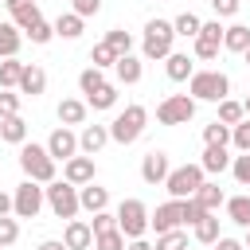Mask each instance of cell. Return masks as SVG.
I'll use <instances>...</instances> for the list:
<instances>
[{"label":"cell","mask_w":250,"mask_h":250,"mask_svg":"<svg viewBox=\"0 0 250 250\" xmlns=\"http://www.w3.org/2000/svg\"><path fill=\"white\" fill-rule=\"evenodd\" d=\"M62 242H66V250H90V246H94V230H90V223H86V219H66Z\"/></svg>","instance_id":"16"},{"label":"cell","mask_w":250,"mask_h":250,"mask_svg":"<svg viewBox=\"0 0 250 250\" xmlns=\"http://www.w3.org/2000/svg\"><path fill=\"white\" fill-rule=\"evenodd\" d=\"M223 207L234 227H250V195H230V199H223Z\"/></svg>","instance_id":"28"},{"label":"cell","mask_w":250,"mask_h":250,"mask_svg":"<svg viewBox=\"0 0 250 250\" xmlns=\"http://www.w3.org/2000/svg\"><path fill=\"white\" fill-rule=\"evenodd\" d=\"M74 12H78L82 20H90V16L102 12V0H74Z\"/></svg>","instance_id":"50"},{"label":"cell","mask_w":250,"mask_h":250,"mask_svg":"<svg viewBox=\"0 0 250 250\" xmlns=\"http://www.w3.org/2000/svg\"><path fill=\"white\" fill-rule=\"evenodd\" d=\"M145 125H148V109H145V105H125V109L109 121V141L133 145V141H141Z\"/></svg>","instance_id":"3"},{"label":"cell","mask_w":250,"mask_h":250,"mask_svg":"<svg viewBox=\"0 0 250 250\" xmlns=\"http://www.w3.org/2000/svg\"><path fill=\"white\" fill-rule=\"evenodd\" d=\"M164 70H168V78H172V82H188V78H191V70H195V59H191L188 51H172V55L164 59Z\"/></svg>","instance_id":"20"},{"label":"cell","mask_w":250,"mask_h":250,"mask_svg":"<svg viewBox=\"0 0 250 250\" xmlns=\"http://www.w3.org/2000/svg\"><path fill=\"white\" fill-rule=\"evenodd\" d=\"M230 172H234V180H238L242 188H250V152L234 156V160H230Z\"/></svg>","instance_id":"45"},{"label":"cell","mask_w":250,"mask_h":250,"mask_svg":"<svg viewBox=\"0 0 250 250\" xmlns=\"http://www.w3.org/2000/svg\"><path fill=\"white\" fill-rule=\"evenodd\" d=\"M211 246H215V250H246V246H242V238H227V234H219Z\"/></svg>","instance_id":"51"},{"label":"cell","mask_w":250,"mask_h":250,"mask_svg":"<svg viewBox=\"0 0 250 250\" xmlns=\"http://www.w3.org/2000/svg\"><path fill=\"white\" fill-rule=\"evenodd\" d=\"M242 117H246L242 102H234V98H223V102H219V117H215V121H223V125H238Z\"/></svg>","instance_id":"34"},{"label":"cell","mask_w":250,"mask_h":250,"mask_svg":"<svg viewBox=\"0 0 250 250\" xmlns=\"http://www.w3.org/2000/svg\"><path fill=\"white\" fill-rule=\"evenodd\" d=\"M23 39H31L35 47H43V43H51V39H55V27H51L47 20H39L35 27H27V31H23Z\"/></svg>","instance_id":"40"},{"label":"cell","mask_w":250,"mask_h":250,"mask_svg":"<svg viewBox=\"0 0 250 250\" xmlns=\"http://www.w3.org/2000/svg\"><path fill=\"white\" fill-rule=\"evenodd\" d=\"M172 43H176V31H172V20H148L145 23V39H141V55L145 59H168L172 55Z\"/></svg>","instance_id":"4"},{"label":"cell","mask_w":250,"mask_h":250,"mask_svg":"<svg viewBox=\"0 0 250 250\" xmlns=\"http://www.w3.org/2000/svg\"><path fill=\"white\" fill-rule=\"evenodd\" d=\"M230 145L238 152H250V117H242L238 125H230Z\"/></svg>","instance_id":"39"},{"label":"cell","mask_w":250,"mask_h":250,"mask_svg":"<svg viewBox=\"0 0 250 250\" xmlns=\"http://www.w3.org/2000/svg\"><path fill=\"white\" fill-rule=\"evenodd\" d=\"M117 59H121V55H117V51H113V47H109L105 39H102V43H94V51H90V66H98V70L113 66Z\"/></svg>","instance_id":"33"},{"label":"cell","mask_w":250,"mask_h":250,"mask_svg":"<svg viewBox=\"0 0 250 250\" xmlns=\"http://www.w3.org/2000/svg\"><path fill=\"white\" fill-rule=\"evenodd\" d=\"M47 152L55 160H70L78 152V133H70V125H59L51 137H47Z\"/></svg>","instance_id":"11"},{"label":"cell","mask_w":250,"mask_h":250,"mask_svg":"<svg viewBox=\"0 0 250 250\" xmlns=\"http://www.w3.org/2000/svg\"><path fill=\"white\" fill-rule=\"evenodd\" d=\"M20 70H23L20 59H0V90H16L20 86Z\"/></svg>","instance_id":"32"},{"label":"cell","mask_w":250,"mask_h":250,"mask_svg":"<svg viewBox=\"0 0 250 250\" xmlns=\"http://www.w3.org/2000/svg\"><path fill=\"white\" fill-rule=\"evenodd\" d=\"M4 8H8V16H12V23L20 27V31H27V27H35L43 16H39V4L35 0H4Z\"/></svg>","instance_id":"14"},{"label":"cell","mask_w":250,"mask_h":250,"mask_svg":"<svg viewBox=\"0 0 250 250\" xmlns=\"http://www.w3.org/2000/svg\"><path fill=\"white\" fill-rule=\"evenodd\" d=\"M223 47L234 51V55H242V51L250 47V27H246V23H230V27H223Z\"/></svg>","instance_id":"27"},{"label":"cell","mask_w":250,"mask_h":250,"mask_svg":"<svg viewBox=\"0 0 250 250\" xmlns=\"http://www.w3.org/2000/svg\"><path fill=\"white\" fill-rule=\"evenodd\" d=\"M43 184H35V180H23L16 191H12V215L16 219H35L39 211H43Z\"/></svg>","instance_id":"9"},{"label":"cell","mask_w":250,"mask_h":250,"mask_svg":"<svg viewBox=\"0 0 250 250\" xmlns=\"http://www.w3.org/2000/svg\"><path fill=\"white\" fill-rule=\"evenodd\" d=\"M125 234L113 227V230H102V234H94V250H125Z\"/></svg>","instance_id":"36"},{"label":"cell","mask_w":250,"mask_h":250,"mask_svg":"<svg viewBox=\"0 0 250 250\" xmlns=\"http://www.w3.org/2000/svg\"><path fill=\"white\" fill-rule=\"evenodd\" d=\"M199 27H203V20L195 16V12H180L176 20H172V31H176V39L184 35V39H195L199 35Z\"/></svg>","instance_id":"31"},{"label":"cell","mask_w":250,"mask_h":250,"mask_svg":"<svg viewBox=\"0 0 250 250\" xmlns=\"http://www.w3.org/2000/svg\"><path fill=\"white\" fill-rule=\"evenodd\" d=\"M238 4L242 0H211V12H215V20H223V16H234Z\"/></svg>","instance_id":"48"},{"label":"cell","mask_w":250,"mask_h":250,"mask_svg":"<svg viewBox=\"0 0 250 250\" xmlns=\"http://www.w3.org/2000/svg\"><path fill=\"white\" fill-rule=\"evenodd\" d=\"M55 164H59V160L47 152V145H31V141L20 145V168H23L27 180H35V184H51V180H55Z\"/></svg>","instance_id":"1"},{"label":"cell","mask_w":250,"mask_h":250,"mask_svg":"<svg viewBox=\"0 0 250 250\" xmlns=\"http://www.w3.org/2000/svg\"><path fill=\"white\" fill-rule=\"evenodd\" d=\"M168 172H172L168 152H160V148L145 152V160H141V180H145V184H164V176H168Z\"/></svg>","instance_id":"13"},{"label":"cell","mask_w":250,"mask_h":250,"mask_svg":"<svg viewBox=\"0 0 250 250\" xmlns=\"http://www.w3.org/2000/svg\"><path fill=\"white\" fill-rule=\"evenodd\" d=\"M242 109H246V117H250V94H246V102H242Z\"/></svg>","instance_id":"56"},{"label":"cell","mask_w":250,"mask_h":250,"mask_svg":"<svg viewBox=\"0 0 250 250\" xmlns=\"http://www.w3.org/2000/svg\"><path fill=\"white\" fill-rule=\"evenodd\" d=\"M0 250H8V246H0Z\"/></svg>","instance_id":"59"},{"label":"cell","mask_w":250,"mask_h":250,"mask_svg":"<svg viewBox=\"0 0 250 250\" xmlns=\"http://www.w3.org/2000/svg\"><path fill=\"white\" fill-rule=\"evenodd\" d=\"M113 227H117V215H113L109 207L94 211V219H90V230H94V234H102V230H113Z\"/></svg>","instance_id":"43"},{"label":"cell","mask_w":250,"mask_h":250,"mask_svg":"<svg viewBox=\"0 0 250 250\" xmlns=\"http://www.w3.org/2000/svg\"><path fill=\"white\" fill-rule=\"evenodd\" d=\"M203 145H230V125H223V121L203 125Z\"/></svg>","instance_id":"37"},{"label":"cell","mask_w":250,"mask_h":250,"mask_svg":"<svg viewBox=\"0 0 250 250\" xmlns=\"http://www.w3.org/2000/svg\"><path fill=\"white\" fill-rule=\"evenodd\" d=\"M20 113V90H0V117Z\"/></svg>","instance_id":"46"},{"label":"cell","mask_w":250,"mask_h":250,"mask_svg":"<svg viewBox=\"0 0 250 250\" xmlns=\"http://www.w3.org/2000/svg\"><path fill=\"white\" fill-rule=\"evenodd\" d=\"M39 250H66V242H62V238H43Z\"/></svg>","instance_id":"52"},{"label":"cell","mask_w":250,"mask_h":250,"mask_svg":"<svg viewBox=\"0 0 250 250\" xmlns=\"http://www.w3.org/2000/svg\"><path fill=\"white\" fill-rule=\"evenodd\" d=\"M152 250H188V234H184V227L156 234V246H152Z\"/></svg>","instance_id":"35"},{"label":"cell","mask_w":250,"mask_h":250,"mask_svg":"<svg viewBox=\"0 0 250 250\" xmlns=\"http://www.w3.org/2000/svg\"><path fill=\"white\" fill-rule=\"evenodd\" d=\"M82 102H86L90 109H113V105H117V86H113V82H102V86H98L94 94H86Z\"/></svg>","instance_id":"29"},{"label":"cell","mask_w":250,"mask_h":250,"mask_svg":"<svg viewBox=\"0 0 250 250\" xmlns=\"http://www.w3.org/2000/svg\"><path fill=\"white\" fill-rule=\"evenodd\" d=\"M203 180H207V172H203L199 164H180V168H172V172L164 176V188H168L172 199H191Z\"/></svg>","instance_id":"6"},{"label":"cell","mask_w":250,"mask_h":250,"mask_svg":"<svg viewBox=\"0 0 250 250\" xmlns=\"http://www.w3.org/2000/svg\"><path fill=\"white\" fill-rule=\"evenodd\" d=\"M199 168H203L207 176H223V172L230 168V152H227V145H207V148H203Z\"/></svg>","instance_id":"19"},{"label":"cell","mask_w":250,"mask_h":250,"mask_svg":"<svg viewBox=\"0 0 250 250\" xmlns=\"http://www.w3.org/2000/svg\"><path fill=\"white\" fill-rule=\"evenodd\" d=\"M70 4H74V0H70Z\"/></svg>","instance_id":"60"},{"label":"cell","mask_w":250,"mask_h":250,"mask_svg":"<svg viewBox=\"0 0 250 250\" xmlns=\"http://www.w3.org/2000/svg\"><path fill=\"white\" fill-rule=\"evenodd\" d=\"M86 109H90V105H86L82 98H62V102H59V121H62V125H82V121H86Z\"/></svg>","instance_id":"26"},{"label":"cell","mask_w":250,"mask_h":250,"mask_svg":"<svg viewBox=\"0 0 250 250\" xmlns=\"http://www.w3.org/2000/svg\"><path fill=\"white\" fill-rule=\"evenodd\" d=\"M191 55L199 59V62H211V59H219V43H207V39H191Z\"/></svg>","instance_id":"42"},{"label":"cell","mask_w":250,"mask_h":250,"mask_svg":"<svg viewBox=\"0 0 250 250\" xmlns=\"http://www.w3.org/2000/svg\"><path fill=\"white\" fill-rule=\"evenodd\" d=\"M188 94H191L195 102H215V105H219V102L230 94V78H227L223 70H191Z\"/></svg>","instance_id":"2"},{"label":"cell","mask_w":250,"mask_h":250,"mask_svg":"<svg viewBox=\"0 0 250 250\" xmlns=\"http://www.w3.org/2000/svg\"><path fill=\"white\" fill-rule=\"evenodd\" d=\"M188 250H199V246H188Z\"/></svg>","instance_id":"58"},{"label":"cell","mask_w":250,"mask_h":250,"mask_svg":"<svg viewBox=\"0 0 250 250\" xmlns=\"http://www.w3.org/2000/svg\"><path fill=\"white\" fill-rule=\"evenodd\" d=\"M242 59H246V66H250V47H246V51H242Z\"/></svg>","instance_id":"57"},{"label":"cell","mask_w":250,"mask_h":250,"mask_svg":"<svg viewBox=\"0 0 250 250\" xmlns=\"http://www.w3.org/2000/svg\"><path fill=\"white\" fill-rule=\"evenodd\" d=\"M199 39H207V43H219V47H223V23H219V20H203Z\"/></svg>","instance_id":"47"},{"label":"cell","mask_w":250,"mask_h":250,"mask_svg":"<svg viewBox=\"0 0 250 250\" xmlns=\"http://www.w3.org/2000/svg\"><path fill=\"white\" fill-rule=\"evenodd\" d=\"M195 117V98L191 94H168L156 105V121L160 125H188Z\"/></svg>","instance_id":"8"},{"label":"cell","mask_w":250,"mask_h":250,"mask_svg":"<svg viewBox=\"0 0 250 250\" xmlns=\"http://www.w3.org/2000/svg\"><path fill=\"white\" fill-rule=\"evenodd\" d=\"M191 234H195V242H199V246H211V242L219 238V215H215V211H207L203 219H195V223H191Z\"/></svg>","instance_id":"25"},{"label":"cell","mask_w":250,"mask_h":250,"mask_svg":"<svg viewBox=\"0 0 250 250\" xmlns=\"http://www.w3.org/2000/svg\"><path fill=\"white\" fill-rule=\"evenodd\" d=\"M105 141H109V125H82V133H78V152L94 156V152L105 148Z\"/></svg>","instance_id":"17"},{"label":"cell","mask_w":250,"mask_h":250,"mask_svg":"<svg viewBox=\"0 0 250 250\" xmlns=\"http://www.w3.org/2000/svg\"><path fill=\"white\" fill-rule=\"evenodd\" d=\"M105 43H109L117 55H129V51H133V35H129L125 27H113V31H105Z\"/></svg>","instance_id":"38"},{"label":"cell","mask_w":250,"mask_h":250,"mask_svg":"<svg viewBox=\"0 0 250 250\" xmlns=\"http://www.w3.org/2000/svg\"><path fill=\"white\" fill-rule=\"evenodd\" d=\"M20 94H27V98H39L43 90H47V70L39 66V62H23V70H20V86H16Z\"/></svg>","instance_id":"15"},{"label":"cell","mask_w":250,"mask_h":250,"mask_svg":"<svg viewBox=\"0 0 250 250\" xmlns=\"http://www.w3.org/2000/svg\"><path fill=\"white\" fill-rule=\"evenodd\" d=\"M148 227H156V234L184 227V199H168V203H160V207L148 215Z\"/></svg>","instance_id":"10"},{"label":"cell","mask_w":250,"mask_h":250,"mask_svg":"<svg viewBox=\"0 0 250 250\" xmlns=\"http://www.w3.org/2000/svg\"><path fill=\"white\" fill-rule=\"evenodd\" d=\"M113 215H117V230L125 238H145V230H148V207L141 199H121V207Z\"/></svg>","instance_id":"7"},{"label":"cell","mask_w":250,"mask_h":250,"mask_svg":"<svg viewBox=\"0 0 250 250\" xmlns=\"http://www.w3.org/2000/svg\"><path fill=\"white\" fill-rule=\"evenodd\" d=\"M43 199H47V207H51L55 219H74V215L82 211V207H78V188L66 184V180H51V184H43Z\"/></svg>","instance_id":"5"},{"label":"cell","mask_w":250,"mask_h":250,"mask_svg":"<svg viewBox=\"0 0 250 250\" xmlns=\"http://www.w3.org/2000/svg\"><path fill=\"white\" fill-rule=\"evenodd\" d=\"M20 238V223L12 215H0V246H12Z\"/></svg>","instance_id":"44"},{"label":"cell","mask_w":250,"mask_h":250,"mask_svg":"<svg viewBox=\"0 0 250 250\" xmlns=\"http://www.w3.org/2000/svg\"><path fill=\"white\" fill-rule=\"evenodd\" d=\"M113 74H117V82H121V86H137V82H141V74H145V66H141V59H137V55H121V59L113 62Z\"/></svg>","instance_id":"21"},{"label":"cell","mask_w":250,"mask_h":250,"mask_svg":"<svg viewBox=\"0 0 250 250\" xmlns=\"http://www.w3.org/2000/svg\"><path fill=\"white\" fill-rule=\"evenodd\" d=\"M242 230H246V238H242V246H246V250H250V227H242Z\"/></svg>","instance_id":"55"},{"label":"cell","mask_w":250,"mask_h":250,"mask_svg":"<svg viewBox=\"0 0 250 250\" xmlns=\"http://www.w3.org/2000/svg\"><path fill=\"white\" fill-rule=\"evenodd\" d=\"M0 141H8V145H23V141H27V121H23L20 113L0 117Z\"/></svg>","instance_id":"23"},{"label":"cell","mask_w":250,"mask_h":250,"mask_svg":"<svg viewBox=\"0 0 250 250\" xmlns=\"http://www.w3.org/2000/svg\"><path fill=\"white\" fill-rule=\"evenodd\" d=\"M20 43H23V31L12 20H4L0 23V59H16L20 55Z\"/></svg>","instance_id":"22"},{"label":"cell","mask_w":250,"mask_h":250,"mask_svg":"<svg viewBox=\"0 0 250 250\" xmlns=\"http://www.w3.org/2000/svg\"><path fill=\"white\" fill-rule=\"evenodd\" d=\"M78 207L90 211V215L102 211V207H109V188H102V184H94V180L82 184V188H78Z\"/></svg>","instance_id":"18"},{"label":"cell","mask_w":250,"mask_h":250,"mask_svg":"<svg viewBox=\"0 0 250 250\" xmlns=\"http://www.w3.org/2000/svg\"><path fill=\"white\" fill-rule=\"evenodd\" d=\"M0 215H12V195L0 191Z\"/></svg>","instance_id":"53"},{"label":"cell","mask_w":250,"mask_h":250,"mask_svg":"<svg viewBox=\"0 0 250 250\" xmlns=\"http://www.w3.org/2000/svg\"><path fill=\"white\" fill-rule=\"evenodd\" d=\"M102 82H105V74H102L98 66H86V70L78 74V90H82V94H94Z\"/></svg>","instance_id":"41"},{"label":"cell","mask_w":250,"mask_h":250,"mask_svg":"<svg viewBox=\"0 0 250 250\" xmlns=\"http://www.w3.org/2000/svg\"><path fill=\"white\" fill-rule=\"evenodd\" d=\"M191 199H195V203H199L203 211H219L227 195H223V188H219V184H211V180H203V184L195 188V195H191Z\"/></svg>","instance_id":"24"},{"label":"cell","mask_w":250,"mask_h":250,"mask_svg":"<svg viewBox=\"0 0 250 250\" xmlns=\"http://www.w3.org/2000/svg\"><path fill=\"white\" fill-rule=\"evenodd\" d=\"M82 23H86V20H82L78 12H66V16H59L51 27H55L59 39H78V35H82Z\"/></svg>","instance_id":"30"},{"label":"cell","mask_w":250,"mask_h":250,"mask_svg":"<svg viewBox=\"0 0 250 250\" xmlns=\"http://www.w3.org/2000/svg\"><path fill=\"white\" fill-rule=\"evenodd\" d=\"M62 180L74 184V188L90 184V180H94V156H86V152L78 156V152H74L70 160H62Z\"/></svg>","instance_id":"12"},{"label":"cell","mask_w":250,"mask_h":250,"mask_svg":"<svg viewBox=\"0 0 250 250\" xmlns=\"http://www.w3.org/2000/svg\"><path fill=\"white\" fill-rule=\"evenodd\" d=\"M203 215H207V211H203L195 199H184V227H191V223H195V219H203Z\"/></svg>","instance_id":"49"},{"label":"cell","mask_w":250,"mask_h":250,"mask_svg":"<svg viewBox=\"0 0 250 250\" xmlns=\"http://www.w3.org/2000/svg\"><path fill=\"white\" fill-rule=\"evenodd\" d=\"M125 250H152V246H148L145 238H129V242H125Z\"/></svg>","instance_id":"54"}]
</instances>
